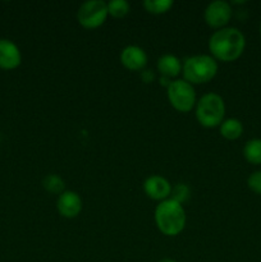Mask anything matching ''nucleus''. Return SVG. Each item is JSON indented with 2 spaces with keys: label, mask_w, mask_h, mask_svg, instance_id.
<instances>
[{
  "label": "nucleus",
  "mask_w": 261,
  "mask_h": 262,
  "mask_svg": "<svg viewBox=\"0 0 261 262\" xmlns=\"http://www.w3.org/2000/svg\"><path fill=\"white\" fill-rule=\"evenodd\" d=\"M196 119L202 127H219L225 117V102L219 94L207 92L202 95L194 106Z\"/></svg>",
  "instance_id": "obj_4"
},
{
  "label": "nucleus",
  "mask_w": 261,
  "mask_h": 262,
  "mask_svg": "<svg viewBox=\"0 0 261 262\" xmlns=\"http://www.w3.org/2000/svg\"><path fill=\"white\" fill-rule=\"evenodd\" d=\"M22 63V54L17 43L9 38H0V69L13 71Z\"/></svg>",
  "instance_id": "obj_9"
},
{
  "label": "nucleus",
  "mask_w": 261,
  "mask_h": 262,
  "mask_svg": "<svg viewBox=\"0 0 261 262\" xmlns=\"http://www.w3.org/2000/svg\"><path fill=\"white\" fill-rule=\"evenodd\" d=\"M186 211L183 205L168 199L159 202L155 209V223L158 229L168 237H176L186 227Z\"/></svg>",
  "instance_id": "obj_2"
},
{
  "label": "nucleus",
  "mask_w": 261,
  "mask_h": 262,
  "mask_svg": "<svg viewBox=\"0 0 261 262\" xmlns=\"http://www.w3.org/2000/svg\"><path fill=\"white\" fill-rule=\"evenodd\" d=\"M141 79L145 83H151L155 79V73L150 69H143V71H141Z\"/></svg>",
  "instance_id": "obj_20"
},
{
  "label": "nucleus",
  "mask_w": 261,
  "mask_h": 262,
  "mask_svg": "<svg viewBox=\"0 0 261 262\" xmlns=\"http://www.w3.org/2000/svg\"><path fill=\"white\" fill-rule=\"evenodd\" d=\"M246 48V37L235 27H224L216 30L209 38L210 55L215 60L234 61L243 54Z\"/></svg>",
  "instance_id": "obj_1"
},
{
  "label": "nucleus",
  "mask_w": 261,
  "mask_h": 262,
  "mask_svg": "<svg viewBox=\"0 0 261 262\" xmlns=\"http://www.w3.org/2000/svg\"><path fill=\"white\" fill-rule=\"evenodd\" d=\"M169 104L181 113H188L196 106V91L186 79H173L166 89Z\"/></svg>",
  "instance_id": "obj_5"
},
{
  "label": "nucleus",
  "mask_w": 261,
  "mask_h": 262,
  "mask_svg": "<svg viewBox=\"0 0 261 262\" xmlns=\"http://www.w3.org/2000/svg\"><path fill=\"white\" fill-rule=\"evenodd\" d=\"M171 0H145L143 8L151 14H164L173 8Z\"/></svg>",
  "instance_id": "obj_16"
},
{
  "label": "nucleus",
  "mask_w": 261,
  "mask_h": 262,
  "mask_svg": "<svg viewBox=\"0 0 261 262\" xmlns=\"http://www.w3.org/2000/svg\"><path fill=\"white\" fill-rule=\"evenodd\" d=\"M42 187L46 192L53 194H61L66 191V183L58 174H48L42 179Z\"/></svg>",
  "instance_id": "obj_15"
},
{
  "label": "nucleus",
  "mask_w": 261,
  "mask_h": 262,
  "mask_svg": "<svg viewBox=\"0 0 261 262\" xmlns=\"http://www.w3.org/2000/svg\"><path fill=\"white\" fill-rule=\"evenodd\" d=\"M159 73L166 78H176L182 73V61L173 54H165L158 59Z\"/></svg>",
  "instance_id": "obj_12"
},
{
  "label": "nucleus",
  "mask_w": 261,
  "mask_h": 262,
  "mask_svg": "<svg viewBox=\"0 0 261 262\" xmlns=\"http://www.w3.org/2000/svg\"><path fill=\"white\" fill-rule=\"evenodd\" d=\"M130 12V5L127 0H112L107 3V13L114 18H124Z\"/></svg>",
  "instance_id": "obj_17"
},
{
  "label": "nucleus",
  "mask_w": 261,
  "mask_h": 262,
  "mask_svg": "<svg viewBox=\"0 0 261 262\" xmlns=\"http://www.w3.org/2000/svg\"><path fill=\"white\" fill-rule=\"evenodd\" d=\"M143 191L146 196L155 201H164L170 197L171 184L166 178L161 176H151L143 182Z\"/></svg>",
  "instance_id": "obj_10"
},
{
  "label": "nucleus",
  "mask_w": 261,
  "mask_h": 262,
  "mask_svg": "<svg viewBox=\"0 0 261 262\" xmlns=\"http://www.w3.org/2000/svg\"><path fill=\"white\" fill-rule=\"evenodd\" d=\"M107 15V3L102 0H89L84 2L77 10V20L87 30H94L105 23Z\"/></svg>",
  "instance_id": "obj_6"
},
{
  "label": "nucleus",
  "mask_w": 261,
  "mask_h": 262,
  "mask_svg": "<svg viewBox=\"0 0 261 262\" xmlns=\"http://www.w3.org/2000/svg\"><path fill=\"white\" fill-rule=\"evenodd\" d=\"M233 10L232 5L224 0H215L211 2L204 12L205 22L215 30H220V28L227 27L229 20L232 19Z\"/></svg>",
  "instance_id": "obj_7"
},
{
  "label": "nucleus",
  "mask_w": 261,
  "mask_h": 262,
  "mask_svg": "<svg viewBox=\"0 0 261 262\" xmlns=\"http://www.w3.org/2000/svg\"><path fill=\"white\" fill-rule=\"evenodd\" d=\"M260 36H261V23H260Z\"/></svg>",
  "instance_id": "obj_22"
},
{
  "label": "nucleus",
  "mask_w": 261,
  "mask_h": 262,
  "mask_svg": "<svg viewBox=\"0 0 261 262\" xmlns=\"http://www.w3.org/2000/svg\"><path fill=\"white\" fill-rule=\"evenodd\" d=\"M120 63L129 71H143L147 64V54L137 45H128L120 53Z\"/></svg>",
  "instance_id": "obj_11"
},
{
  "label": "nucleus",
  "mask_w": 261,
  "mask_h": 262,
  "mask_svg": "<svg viewBox=\"0 0 261 262\" xmlns=\"http://www.w3.org/2000/svg\"><path fill=\"white\" fill-rule=\"evenodd\" d=\"M191 196V191H189V187L184 183H178L174 187H171V193L169 199L174 200L178 204L183 205L187 200Z\"/></svg>",
  "instance_id": "obj_18"
},
{
  "label": "nucleus",
  "mask_w": 261,
  "mask_h": 262,
  "mask_svg": "<svg viewBox=\"0 0 261 262\" xmlns=\"http://www.w3.org/2000/svg\"><path fill=\"white\" fill-rule=\"evenodd\" d=\"M56 210L67 219H74L82 211V199L77 192L64 191L56 200Z\"/></svg>",
  "instance_id": "obj_8"
},
{
  "label": "nucleus",
  "mask_w": 261,
  "mask_h": 262,
  "mask_svg": "<svg viewBox=\"0 0 261 262\" xmlns=\"http://www.w3.org/2000/svg\"><path fill=\"white\" fill-rule=\"evenodd\" d=\"M158 262H177V261L173 260V258H161V260Z\"/></svg>",
  "instance_id": "obj_21"
},
{
  "label": "nucleus",
  "mask_w": 261,
  "mask_h": 262,
  "mask_svg": "<svg viewBox=\"0 0 261 262\" xmlns=\"http://www.w3.org/2000/svg\"><path fill=\"white\" fill-rule=\"evenodd\" d=\"M183 79L191 84L207 83L217 73V61L207 54L188 56L182 64Z\"/></svg>",
  "instance_id": "obj_3"
},
{
  "label": "nucleus",
  "mask_w": 261,
  "mask_h": 262,
  "mask_svg": "<svg viewBox=\"0 0 261 262\" xmlns=\"http://www.w3.org/2000/svg\"><path fill=\"white\" fill-rule=\"evenodd\" d=\"M220 135L225 138V140L234 141L242 136L243 133V124L240 119L237 118H228V119L223 120L222 124L219 125Z\"/></svg>",
  "instance_id": "obj_13"
},
{
  "label": "nucleus",
  "mask_w": 261,
  "mask_h": 262,
  "mask_svg": "<svg viewBox=\"0 0 261 262\" xmlns=\"http://www.w3.org/2000/svg\"><path fill=\"white\" fill-rule=\"evenodd\" d=\"M243 156L252 165H261V138L247 141L243 147Z\"/></svg>",
  "instance_id": "obj_14"
},
{
  "label": "nucleus",
  "mask_w": 261,
  "mask_h": 262,
  "mask_svg": "<svg viewBox=\"0 0 261 262\" xmlns=\"http://www.w3.org/2000/svg\"><path fill=\"white\" fill-rule=\"evenodd\" d=\"M247 186L251 191L261 196V170L253 171V173L248 177Z\"/></svg>",
  "instance_id": "obj_19"
}]
</instances>
